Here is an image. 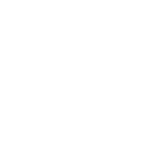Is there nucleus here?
I'll return each instance as SVG.
<instances>
[]
</instances>
